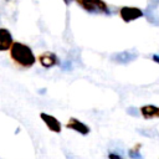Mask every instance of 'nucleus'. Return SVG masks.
I'll return each instance as SVG.
<instances>
[{"label": "nucleus", "mask_w": 159, "mask_h": 159, "mask_svg": "<svg viewBox=\"0 0 159 159\" xmlns=\"http://www.w3.org/2000/svg\"><path fill=\"white\" fill-rule=\"evenodd\" d=\"M9 53L12 62L21 68H31L37 61V57L35 56L32 48L20 41H14L9 50Z\"/></svg>", "instance_id": "1"}, {"label": "nucleus", "mask_w": 159, "mask_h": 159, "mask_svg": "<svg viewBox=\"0 0 159 159\" xmlns=\"http://www.w3.org/2000/svg\"><path fill=\"white\" fill-rule=\"evenodd\" d=\"M77 4L89 14L109 15L111 9L104 0H76Z\"/></svg>", "instance_id": "2"}, {"label": "nucleus", "mask_w": 159, "mask_h": 159, "mask_svg": "<svg viewBox=\"0 0 159 159\" xmlns=\"http://www.w3.org/2000/svg\"><path fill=\"white\" fill-rule=\"evenodd\" d=\"M143 16H144L143 10L139 7H135V6H122L119 9V17L127 24L135 21Z\"/></svg>", "instance_id": "3"}, {"label": "nucleus", "mask_w": 159, "mask_h": 159, "mask_svg": "<svg viewBox=\"0 0 159 159\" xmlns=\"http://www.w3.org/2000/svg\"><path fill=\"white\" fill-rule=\"evenodd\" d=\"M37 61L43 68H52L60 63L57 55L55 52H51V51H45V52L40 53L37 56Z\"/></svg>", "instance_id": "4"}, {"label": "nucleus", "mask_w": 159, "mask_h": 159, "mask_svg": "<svg viewBox=\"0 0 159 159\" xmlns=\"http://www.w3.org/2000/svg\"><path fill=\"white\" fill-rule=\"evenodd\" d=\"M40 118H41V120L45 123V125L47 127L48 130H51V132H53V133H61V130H62V124H61V122H60L56 117H53V116H51V114H48V113L41 112V113H40Z\"/></svg>", "instance_id": "5"}, {"label": "nucleus", "mask_w": 159, "mask_h": 159, "mask_svg": "<svg viewBox=\"0 0 159 159\" xmlns=\"http://www.w3.org/2000/svg\"><path fill=\"white\" fill-rule=\"evenodd\" d=\"M65 127H66L67 129H71V130H75V132L80 133L81 135H87V134H89V132H91L89 127H88L86 123L81 122L80 119H77V118H75V117H71V118L66 122Z\"/></svg>", "instance_id": "6"}, {"label": "nucleus", "mask_w": 159, "mask_h": 159, "mask_svg": "<svg viewBox=\"0 0 159 159\" xmlns=\"http://www.w3.org/2000/svg\"><path fill=\"white\" fill-rule=\"evenodd\" d=\"M12 43H14V37L11 31L6 27H0V52L9 51Z\"/></svg>", "instance_id": "7"}, {"label": "nucleus", "mask_w": 159, "mask_h": 159, "mask_svg": "<svg viewBox=\"0 0 159 159\" xmlns=\"http://www.w3.org/2000/svg\"><path fill=\"white\" fill-rule=\"evenodd\" d=\"M139 113L144 119H159V107L154 104H144L139 108Z\"/></svg>", "instance_id": "8"}, {"label": "nucleus", "mask_w": 159, "mask_h": 159, "mask_svg": "<svg viewBox=\"0 0 159 159\" xmlns=\"http://www.w3.org/2000/svg\"><path fill=\"white\" fill-rule=\"evenodd\" d=\"M135 58H137V53L129 52V51H123V52H119V53H114L112 56V60L117 63H128V62H130Z\"/></svg>", "instance_id": "9"}, {"label": "nucleus", "mask_w": 159, "mask_h": 159, "mask_svg": "<svg viewBox=\"0 0 159 159\" xmlns=\"http://www.w3.org/2000/svg\"><path fill=\"white\" fill-rule=\"evenodd\" d=\"M140 147H142V144L137 143L133 148H130L128 150V155H129L130 159H143V157L140 154Z\"/></svg>", "instance_id": "10"}, {"label": "nucleus", "mask_w": 159, "mask_h": 159, "mask_svg": "<svg viewBox=\"0 0 159 159\" xmlns=\"http://www.w3.org/2000/svg\"><path fill=\"white\" fill-rule=\"evenodd\" d=\"M108 159H124L122 155L117 154V153H109L108 154Z\"/></svg>", "instance_id": "11"}, {"label": "nucleus", "mask_w": 159, "mask_h": 159, "mask_svg": "<svg viewBox=\"0 0 159 159\" xmlns=\"http://www.w3.org/2000/svg\"><path fill=\"white\" fill-rule=\"evenodd\" d=\"M152 60H153L155 63L159 65V55H153V56H152Z\"/></svg>", "instance_id": "12"}, {"label": "nucleus", "mask_w": 159, "mask_h": 159, "mask_svg": "<svg viewBox=\"0 0 159 159\" xmlns=\"http://www.w3.org/2000/svg\"><path fill=\"white\" fill-rule=\"evenodd\" d=\"M62 1H63V2L66 4V5H70V4L72 2V0H62Z\"/></svg>", "instance_id": "13"}, {"label": "nucleus", "mask_w": 159, "mask_h": 159, "mask_svg": "<svg viewBox=\"0 0 159 159\" xmlns=\"http://www.w3.org/2000/svg\"><path fill=\"white\" fill-rule=\"evenodd\" d=\"M7 1H9V0H7Z\"/></svg>", "instance_id": "14"}]
</instances>
